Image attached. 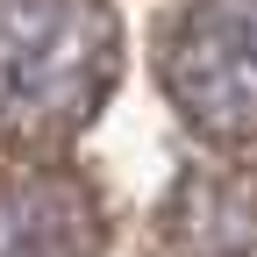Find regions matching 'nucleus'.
Masks as SVG:
<instances>
[{
  "instance_id": "obj_1",
  "label": "nucleus",
  "mask_w": 257,
  "mask_h": 257,
  "mask_svg": "<svg viewBox=\"0 0 257 257\" xmlns=\"http://www.w3.org/2000/svg\"><path fill=\"white\" fill-rule=\"evenodd\" d=\"M107 0H0V136L43 143L79 128L114 86Z\"/></svg>"
},
{
  "instance_id": "obj_2",
  "label": "nucleus",
  "mask_w": 257,
  "mask_h": 257,
  "mask_svg": "<svg viewBox=\"0 0 257 257\" xmlns=\"http://www.w3.org/2000/svg\"><path fill=\"white\" fill-rule=\"evenodd\" d=\"M172 107L207 143H257V0H193L157 50Z\"/></svg>"
},
{
  "instance_id": "obj_3",
  "label": "nucleus",
  "mask_w": 257,
  "mask_h": 257,
  "mask_svg": "<svg viewBox=\"0 0 257 257\" xmlns=\"http://www.w3.org/2000/svg\"><path fill=\"white\" fill-rule=\"evenodd\" d=\"M100 214L50 165H0V257H93Z\"/></svg>"
},
{
  "instance_id": "obj_4",
  "label": "nucleus",
  "mask_w": 257,
  "mask_h": 257,
  "mask_svg": "<svg viewBox=\"0 0 257 257\" xmlns=\"http://www.w3.org/2000/svg\"><path fill=\"white\" fill-rule=\"evenodd\" d=\"M165 257H257V172L250 165H207L186 172L165 221Z\"/></svg>"
}]
</instances>
